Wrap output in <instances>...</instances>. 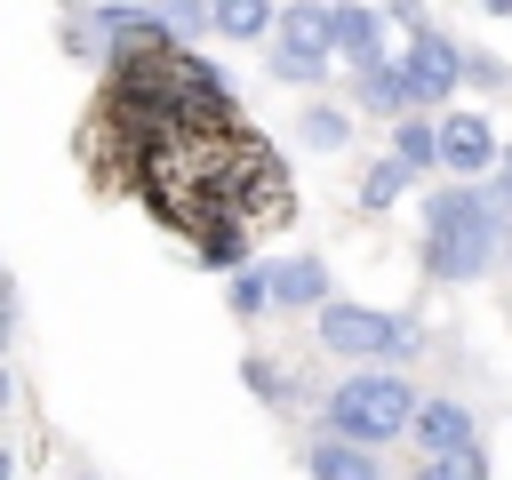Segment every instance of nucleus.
I'll return each mask as SVG.
<instances>
[{"instance_id": "nucleus-1", "label": "nucleus", "mask_w": 512, "mask_h": 480, "mask_svg": "<svg viewBox=\"0 0 512 480\" xmlns=\"http://www.w3.org/2000/svg\"><path fill=\"white\" fill-rule=\"evenodd\" d=\"M512 248V216L488 184H440L424 200V272L432 280H480Z\"/></svg>"}, {"instance_id": "nucleus-2", "label": "nucleus", "mask_w": 512, "mask_h": 480, "mask_svg": "<svg viewBox=\"0 0 512 480\" xmlns=\"http://www.w3.org/2000/svg\"><path fill=\"white\" fill-rule=\"evenodd\" d=\"M416 424V392H408V376H392V368H360V376H344L336 392H328V440H352V448H384V440H400Z\"/></svg>"}, {"instance_id": "nucleus-3", "label": "nucleus", "mask_w": 512, "mask_h": 480, "mask_svg": "<svg viewBox=\"0 0 512 480\" xmlns=\"http://www.w3.org/2000/svg\"><path fill=\"white\" fill-rule=\"evenodd\" d=\"M320 344L336 360H400L416 344V320L400 312H368V304H320Z\"/></svg>"}, {"instance_id": "nucleus-4", "label": "nucleus", "mask_w": 512, "mask_h": 480, "mask_svg": "<svg viewBox=\"0 0 512 480\" xmlns=\"http://www.w3.org/2000/svg\"><path fill=\"white\" fill-rule=\"evenodd\" d=\"M400 80H408V104H448L464 80V48L440 24H416V40L400 48Z\"/></svg>"}, {"instance_id": "nucleus-5", "label": "nucleus", "mask_w": 512, "mask_h": 480, "mask_svg": "<svg viewBox=\"0 0 512 480\" xmlns=\"http://www.w3.org/2000/svg\"><path fill=\"white\" fill-rule=\"evenodd\" d=\"M272 32H280V40H272V72L312 88V80L328 72V8H312V0H304V8H280Z\"/></svg>"}, {"instance_id": "nucleus-6", "label": "nucleus", "mask_w": 512, "mask_h": 480, "mask_svg": "<svg viewBox=\"0 0 512 480\" xmlns=\"http://www.w3.org/2000/svg\"><path fill=\"white\" fill-rule=\"evenodd\" d=\"M432 136H440V168H456V184H480L496 168V128L480 112H448Z\"/></svg>"}, {"instance_id": "nucleus-7", "label": "nucleus", "mask_w": 512, "mask_h": 480, "mask_svg": "<svg viewBox=\"0 0 512 480\" xmlns=\"http://www.w3.org/2000/svg\"><path fill=\"white\" fill-rule=\"evenodd\" d=\"M416 448L424 456H464V448H480V424H472V408L464 400H416Z\"/></svg>"}, {"instance_id": "nucleus-8", "label": "nucleus", "mask_w": 512, "mask_h": 480, "mask_svg": "<svg viewBox=\"0 0 512 480\" xmlns=\"http://www.w3.org/2000/svg\"><path fill=\"white\" fill-rule=\"evenodd\" d=\"M384 16L376 8H328V56H352V72H368V64H384Z\"/></svg>"}, {"instance_id": "nucleus-9", "label": "nucleus", "mask_w": 512, "mask_h": 480, "mask_svg": "<svg viewBox=\"0 0 512 480\" xmlns=\"http://www.w3.org/2000/svg\"><path fill=\"white\" fill-rule=\"evenodd\" d=\"M264 280H272V304H328V264L320 256H280V264H264Z\"/></svg>"}, {"instance_id": "nucleus-10", "label": "nucleus", "mask_w": 512, "mask_h": 480, "mask_svg": "<svg viewBox=\"0 0 512 480\" xmlns=\"http://www.w3.org/2000/svg\"><path fill=\"white\" fill-rule=\"evenodd\" d=\"M312 480H384V464L368 456V448H352V440H312Z\"/></svg>"}, {"instance_id": "nucleus-11", "label": "nucleus", "mask_w": 512, "mask_h": 480, "mask_svg": "<svg viewBox=\"0 0 512 480\" xmlns=\"http://www.w3.org/2000/svg\"><path fill=\"white\" fill-rule=\"evenodd\" d=\"M360 104H368L376 120H408V80H400V64H368V72H360Z\"/></svg>"}, {"instance_id": "nucleus-12", "label": "nucleus", "mask_w": 512, "mask_h": 480, "mask_svg": "<svg viewBox=\"0 0 512 480\" xmlns=\"http://www.w3.org/2000/svg\"><path fill=\"white\" fill-rule=\"evenodd\" d=\"M272 16H280V8H264V0H216V8H208V24L232 32V40H264Z\"/></svg>"}, {"instance_id": "nucleus-13", "label": "nucleus", "mask_w": 512, "mask_h": 480, "mask_svg": "<svg viewBox=\"0 0 512 480\" xmlns=\"http://www.w3.org/2000/svg\"><path fill=\"white\" fill-rule=\"evenodd\" d=\"M392 160H400L408 176H416V168H440V136H432L424 120H400V128H392Z\"/></svg>"}, {"instance_id": "nucleus-14", "label": "nucleus", "mask_w": 512, "mask_h": 480, "mask_svg": "<svg viewBox=\"0 0 512 480\" xmlns=\"http://www.w3.org/2000/svg\"><path fill=\"white\" fill-rule=\"evenodd\" d=\"M296 136H304V144H312V152H336V144H344V136H352V120H344V112H336V104H312V112H304V120H296Z\"/></svg>"}, {"instance_id": "nucleus-15", "label": "nucleus", "mask_w": 512, "mask_h": 480, "mask_svg": "<svg viewBox=\"0 0 512 480\" xmlns=\"http://www.w3.org/2000/svg\"><path fill=\"white\" fill-rule=\"evenodd\" d=\"M408 184H416V176H408L400 160H376V168H368V184H360V208H392Z\"/></svg>"}, {"instance_id": "nucleus-16", "label": "nucleus", "mask_w": 512, "mask_h": 480, "mask_svg": "<svg viewBox=\"0 0 512 480\" xmlns=\"http://www.w3.org/2000/svg\"><path fill=\"white\" fill-rule=\"evenodd\" d=\"M264 304H272V280H264V264H248V272H232V312H240V320H256Z\"/></svg>"}, {"instance_id": "nucleus-17", "label": "nucleus", "mask_w": 512, "mask_h": 480, "mask_svg": "<svg viewBox=\"0 0 512 480\" xmlns=\"http://www.w3.org/2000/svg\"><path fill=\"white\" fill-rule=\"evenodd\" d=\"M424 480H488V448H464V456H424Z\"/></svg>"}, {"instance_id": "nucleus-18", "label": "nucleus", "mask_w": 512, "mask_h": 480, "mask_svg": "<svg viewBox=\"0 0 512 480\" xmlns=\"http://www.w3.org/2000/svg\"><path fill=\"white\" fill-rule=\"evenodd\" d=\"M488 192H496V208L512 216V152H496V184H488Z\"/></svg>"}, {"instance_id": "nucleus-19", "label": "nucleus", "mask_w": 512, "mask_h": 480, "mask_svg": "<svg viewBox=\"0 0 512 480\" xmlns=\"http://www.w3.org/2000/svg\"><path fill=\"white\" fill-rule=\"evenodd\" d=\"M0 480H16V464H8V456H0Z\"/></svg>"}]
</instances>
